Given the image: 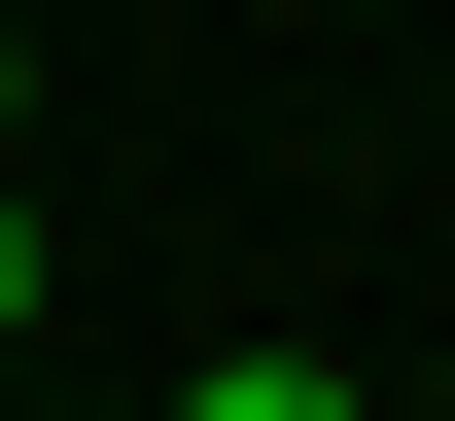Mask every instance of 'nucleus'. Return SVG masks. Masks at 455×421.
<instances>
[{"instance_id":"obj_2","label":"nucleus","mask_w":455,"mask_h":421,"mask_svg":"<svg viewBox=\"0 0 455 421\" xmlns=\"http://www.w3.org/2000/svg\"><path fill=\"white\" fill-rule=\"evenodd\" d=\"M0 141H36V36H0Z\"/></svg>"},{"instance_id":"obj_1","label":"nucleus","mask_w":455,"mask_h":421,"mask_svg":"<svg viewBox=\"0 0 455 421\" xmlns=\"http://www.w3.org/2000/svg\"><path fill=\"white\" fill-rule=\"evenodd\" d=\"M0 316H36V176H0Z\"/></svg>"}]
</instances>
